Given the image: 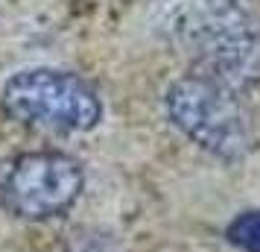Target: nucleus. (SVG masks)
Returning <instances> with one entry per match:
<instances>
[{
    "mask_svg": "<svg viewBox=\"0 0 260 252\" xmlns=\"http://www.w3.org/2000/svg\"><path fill=\"white\" fill-rule=\"evenodd\" d=\"M85 188V170L68 153L32 150L0 161V205L21 220L64 214Z\"/></svg>",
    "mask_w": 260,
    "mask_h": 252,
    "instance_id": "obj_4",
    "label": "nucleus"
},
{
    "mask_svg": "<svg viewBox=\"0 0 260 252\" xmlns=\"http://www.w3.org/2000/svg\"><path fill=\"white\" fill-rule=\"evenodd\" d=\"M164 118L190 144L222 161H243L257 147V126L243 94L190 71L164 88Z\"/></svg>",
    "mask_w": 260,
    "mask_h": 252,
    "instance_id": "obj_2",
    "label": "nucleus"
},
{
    "mask_svg": "<svg viewBox=\"0 0 260 252\" xmlns=\"http://www.w3.org/2000/svg\"><path fill=\"white\" fill-rule=\"evenodd\" d=\"M158 24L193 71L237 94L260 85V12L254 0H152Z\"/></svg>",
    "mask_w": 260,
    "mask_h": 252,
    "instance_id": "obj_1",
    "label": "nucleus"
},
{
    "mask_svg": "<svg viewBox=\"0 0 260 252\" xmlns=\"http://www.w3.org/2000/svg\"><path fill=\"white\" fill-rule=\"evenodd\" d=\"M228 240L243 252H260V211H246L231 220Z\"/></svg>",
    "mask_w": 260,
    "mask_h": 252,
    "instance_id": "obj_5",
    "label": "nucleus"
},
{
    "mask_svg": "<svg viewBox=\"0 0 260 252\" xmlns=\"http://www.w3.org/2000/svg\"><path fill=\"white\" fill-rule=\"evenodd\" d=\"M0 108L24 126L47 132H91L103 123V97L85 76L50 65L15 71L0 85Z\"/></svg>",
    "mask_w": 260,
    "mask_h": 252,
    "instance_id": "obj_3",
    "label": "nucleus"
}]
</instances>
